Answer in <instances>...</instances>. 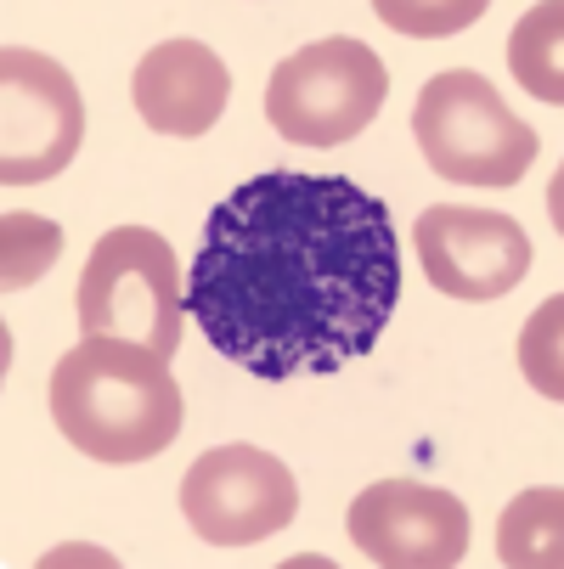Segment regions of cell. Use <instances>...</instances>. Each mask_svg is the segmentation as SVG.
Returning <instances> with one entry per match:
<instances>
[{
  "mask_svg": "<svg viewBox=\"0 0 564 569\" xmlns=\"http://www.w3.org/2000/svg\"><path fill=\"white\" fill-rule=\"evenodd\" d=\"M400 293L384 198L345 176L266 170L215 203L187 316L244 372L283 383L367 356Z\"/></svg>",
  "mask_w": 564,
  "mask_h": 569,
  "instance_id": "1",
  "label": "cell"
},
{
  "mask_svg": "<svg viewBox=\"0 0 564 569\" xmlns=\"http://www.w3.org/2000/svg\"><path fill=\"white\" fill-rule=\"evenodd\" d=\"M51 418L73 451L130 468L176 446L187 423L170 361L130 339H79L51 367Z\"/></svg>",
  "mask_w": 564,
  "mask_h": 569,
  "instance_id": "2",
  "label": "cell"
},
{
  "mask_svg": "<svg viewBox=\"0 0 564 569\" xmlns=\"http://www.w3.org/2000/svg\"><path fill=\"white\" fill-rule=\"evenodd\" d=\"M79 333L130 339L152 356H176L187 339V277L176 249L147 226H113L79 271Z\"/></svg>",
  "mask_w": 564,
  "mask_h": 569,
  "instance_id": "3",
  "label": "cell"
},
{
  "mask_svg": "<svg viewBox=\"0 0 564 569\" xmlns=\"http://www.w3.org/2000/svg\"><path fill=\"white\" fill-rule=\"evenodd\" d=\"M413 136L429 170L457 187H514L542 152V136L508 113L503 91L474 68H446L418 91Z\"/></svg>",
  "mask_w": 564,
  "mask_h": 569,
  "instance_id": "4",
  "label": "cell"
},
{
  "mask_svg": "<svg viewBox=\"0 0 564 569\" xmlns=\"http://www.w3.org/2000/svg\"><path fill=\"white\" fill-rule=\"evenodd\" d=\"M384 97H389L384 57L350 34H334L271 68L266 119L294 147H345L378 119Z\"/></svg>",
  "mask_w": 564,
  "mask_h": 569,
  "instance_id": "5",
  "label": "cell"
},
{
  "mask_svg": "<svg viewBox=\"0 0 564 569\" xmlns=\"http://www.w3.org/2000/svg\"><path fill=\"white\" fill-rule=\"evenodd\" d=\"M86 141V102L73 73L29 46L0 51V181L40 187L73 164Z\"/></svg>",
  "mask_w": 564,
  "mask_h": 569,
  "instance_id": "6",
  "label": "cell"
},
{
  "mask_svg": "<svg viewBox=\"0 0 564 569\" xmlns=\"http://www.w3.org/2000/svg\"><path fill=\"white\" fill-rule=\"evenodd\" d=\"M181 513L209 547H255L294 525L299 485L260 446H215L181 479Z\"/></svg>",
  "mask_w": 564,
  "mask_h": 569,
  "instance_id": "7",
  "label": "cell"
},
{
  "mask_svg": "<svg viewBox=\"0 0 564 569\" xmlns=\"http://www.w3.org/2000/svg\"><path fill=\"white\" fill-rule=\"evenodd\" d=\"M418 260L424 277L463 305L503 299L531 271V237L520 220L468 203H429L418 214Z\"/></svg>",
  "mask_w": 564,
  "mask_h": 569,
  "instance_id": "8",
  "label": "cell"
},
{
  "mask_svg": "<svg viewBox=\"0 0 564 569\" xmlns=\"http://www.w3.org/2000/svg\"><path fill=\"white\" fill-rule=\"evenodd\" d=\"M350 541L384 569H452L468 558V508L418 479H378L350 502Z\"/></svg>",
  "mask_w": 564,
  "mask_h": 569,
  "instance_id": "9",
  "label": "cell"
},
{
  "mask_svg": "<svg viewBox=\"0 0 564 569\" xmlns=\"http://www.w3.org/2000/svg\"><path fill=\"white\" fill-rule=\"evenodd\" d=\"M130 97H136V113L147 119V130L192 141L220 124V113L231 102V68L204 40H165L136 62Z\"/></svg>",
  "mask_w": 564,
  "mask_h": 569,
  "instance_id": "10",
  "label": "cell"
},
{
  "mask_svg": "<svg viewBox=\"0 0 564 569\" xmlns=\"http://www.w3.org/2000/svg\"><path fill=\"white\" fill-rule=\"evenodd\" d=\"M497 558L508 569H558L564 563V491L531 485L497 519Z\"/></svg>",
  "mask_w": 564,
  "mask_h": 569,
  "instance_id": "11",
  "label": "cell"
},
{
  "mask_svg": "<svg viewBox=\"0 0 564 569\" xmlns=\"http://www.w3.org/2000/svg\"><path fill=\"white\" fill-rule=\"evenodd\" d=\"M558 51H564V7L558 0H542V7H531L520 18V29L508 34V68L536 102H553V108L564 102Z\"/></svg>",
  "mask_w": 564,
  "mask_h": 569,
  "instance_id": "12",
  "label": "cell"
},
{
  "mask_svg": "<svg viewBox=\"0 0 564 569\" xmlns=\"http://www.w3.org/2000/svg\"><path fill=\"white\" fill-rule=\"evenodd\" d=\"M62 260V226L46 214H7L0 220V288H34Z\"/></svg>",
  "mask_w": 564,
  "mask_h": 569,
  "instance_id": "13",
  "label": "cell"
},
{
  "mask_svg": "<svg viewBox=\"0 0 564 569\" xmlns=\"http://www.w3.org/2000/svg\"><path fill=\"white\" fill-rule=\"evenodd\" d=\"M558 333H564V293L542 299L520 333V367H525L531 389L547 400H564V339Z\"/></svg>",
  "mask_w": 564,
  "mask_h": 569,
  "instance_id": "14",
  "label": "cell"
},
{
  "mask_svg": "<svg viewBox=\"0 0 564 569\" xmlns=\"http://www.w3.org/2000/svg\"><path fill=\"white\" fill-rule=\"evenodd\" d=\"M378 18L400 34H452V29H468L474 18H486V7L479 0H468V7H446V12H413V7H378Z\"/></svg>",
  "mask_w": 564,
  "mask_h": 569,
  "instance_id": "15",
  "label": "cell"
}]
</instances>
